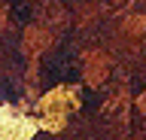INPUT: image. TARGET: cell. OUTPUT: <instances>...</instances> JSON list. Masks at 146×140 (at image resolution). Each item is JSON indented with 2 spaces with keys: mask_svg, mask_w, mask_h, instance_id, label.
Instances as JSON below:
<instances>
[{
  "mask_svg": "<svg viewBox=\"0 0 146 140\" xmlns=\"http://www.w3.org/2000/svg\"><path fill=\"white\" fill-rule=\"evenodd\" d=\"M9 98H12V88H9V82H0V104L9 101Z\"/></svg>",
  "mask_w": 146,
  "mask_h": 140,
  "instance_id": "6da1fadb",
  "label": "cell"
},
{
  "mask_svg": "<svg viewBox=\"0 0 146 140\" xmlns=\"http://www.w3.org/2000/svg\"><path fill=\"white\" fill-rule=\"evenodd\" d=\"M98 101H100V94H94V92H85V107H98Z\"/></svg>",
  "mask_w": 146,
  "mask_h": 140,
  "instance_id": "7a4b0ae2",
  "label": "cell"
}]
</instances>
